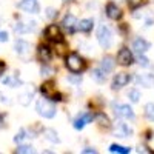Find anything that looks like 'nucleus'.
<instances>
[{
    "instance_id": "obj_1",
    "label": "nucleus",
    "mask_w": 154,
    "mask_h": 154,
    "mask_svg": "<svg viewBox=\"0 0 154 154\" xmlns=\"http://www.w3.org/2000/svg\"><path fill=\"white\" fill-rule=\"evenodd\" d=\"M35 111L38 112V116H42V117L45 119H53L57 109H56V105L51 102V99L45 97V99H40V100H37V103H35Z\"/></svg>"
},
{
    "instance_id": "obj_2",
    "label": "nucleus",
    "mask_w": 154,
    "mask_h": 154,
    "mask_svg": "<svg viewBox=\"0 0 154 154\" xmlns=\"http://www.w3.org/2000/svg\"><path fill=\"white\" fill-rule=\"evenodd\" d=\"M97 40H99V45L103 49H108L112 45V32H111L109 26L100 25L97 29Z\"/></svg>"
},
{
    "instance_id": "obj_3",
    "label": "nucleus",
    "mask_w": 154,
    "mask_h": 154,
    "mask_svg": "<svg viewBox=\"0 0 154 154\" xmlns=\"http://www.w3.org/2000/svg\"><path fill=\"white\" fill-rule=\"evenodd\" d=\"M66 66L71 72H80L83 68H85V62L83 59L79 56V54H69L66 57Z\"/></svg>"
},
{
    "instance_id": "obj_4",
    "label": "nucleus",
    "mask_w": 154,
    "mask_h": 154,
    "mask_svg": "<svg viewBox=\"0 0 154 154\" xmlns=\"http://www.w3.org/2000/svg\"><path fill=\"white\" fill-rule=\"evenodd\" d=\"M114 114L120 119H126V120H134V111L130 105H122V103H114Z\"/></svg>"
},
{
    "instance_id": "obj_5",
    "label": "nucleus",
    "mask_w": 154,
    "mask_h": 154,
    "mask_svg": "<svg viewBox=\"0 0 154 154\" xmlns=\"http://www.w3.org/2000/svg\"><path fill=\"white\" fill-rule=\"evenodd\" d=\"M40 91H42L43 97H48V99H51V100H60V96L57 94L56 86H54L53 82H46V83H43V85L40 86Z\"/></svg>"
},
{
    "instance_id": "obj_6",
    "label": "nucleus",
    "mask_w": 154,
    "mask_h": 154,
    "mask_svg": "<svg viewBox=\"0 0 154 154\" xmlns=\"http://www.w3.org/2000/svg\"><path fill=\"white\" fill-rule=\"evenodd\" d=\"M134 62V57H133V53L128 48H122L119 53H117V63L122 66H128Z\"/></svg>"
},
{
    "instance_id": "obj_7",
    "label": "nucleus",
    "mask_w": 154,
    "mask_h": 154,
    "mask_svg": "<svg viewBox=\"0 0 154 154\" xmlns=\"http://www.w3.org/2000/svg\"><path fill=\"white\" fill-rule=\"evenodd\" d=\"M19 8L25 12H29V14H37L40 6H38V0H22L19 3Z\"/></svg>"
},
{
    "instance_id": "obj_8",
    "label": "nucleus",
    "mask_w": 154,
    "mask_h": 154,
    "mask_svg": "<svg viewBox=\"0 0 154 154\" xmlns=\"http://www.w3.org/2000/svg\"><path fill=\"white\" fill-rule=\"evenodd\" d=\"M128 82H130V75L126 72H117L112 79V89H120V88L126 86Z\"/></svg>"
},
{
    "instance_id": "obj_9",
    "label": "nucleus",
    "mask_w": 154,
    "mask_h": 154,
    "mask_svg": "<svg viewBox=\"0 0 154 154\" xmlns=\"http://www.w3.org/2000/svg\"><path fill=\"white\" fill-rule=\"evenodd\" d=\"M35 22H19L16 26H14V31L17 34H25V32H31L35 29Z\"/></svg>"
},
{
    "instance_id": "obj_10",
    "label": "nucleus",
    "mask_w": 154,
    "mask_h": 154,
    "mask_svg": "<svg viewBox=\"0 0 154 154\" xmlns=\"http://www.w3.org/2000/svg\"><path fill=\"white\" fill-rule=\"evenodd\" d=\"M93 119H94V116H93L91 112H85V114L79 116V117L74 120V128H75V130H83L85 125L89 123Z\"/></svg>"
},
{
    "instance_id": "obj_11",
    "label": "nucleus",
    "mask_w": 154,
    "mask_h": 154,
    "mask_svg": "<svg viewBox=\"0 0 154 154\" xmlns=\"http://www.w3.org/2000/svg\"><path fill=\"white\" fill-rule=\"evenodd\" d=\"M133 49L136 51L137 54H145L146 51L149 49V42H146L145 38H142V37H139L133 43Z\"/></svg>"
},
{
    "instance_id": "obj_12",
    "label": "nucleus",
    "mask_w": 154,
    "mask_h": 154,
    "mask_svg": "<svg viewBox=\"0 0 154 154\" xmlns=\"http://www.w3.org/2000/svg\"><path fill=\"white\" fill-rule=\"evenodd\" d=\"M116 134L119 137H130L133 134V128L125 123V122H117V126H116Z\"/></svg>"
},
{
    "instance_id": "obj_13",
    "label": "nucleus",
    "mask_w": 154,
    "mask_h": 154,
    "mask_svg": "<svg viewBox=\"0 0 154 154\" xmlns=\"http://www.w3.org/2000/svg\"><path fill=\"white\" fill-rule=\"evenodd\" d=\"M45 34H46V37L49 38V40H54V42H59L62 38V32H60L57 25H49V26L46 28V31H45Z\"/></svg>"
},
{
    "instance_id": "obj_14",
    "label": "nucleus",
    "mask_w": 154,
    "mask_h": 154,
    "mask_svg": "<svg viewBox=\"0 0 154 154\" xmlns=\"http://www.w3.org/2000/svg\"><path fill=\"white\" fill-rule=\"evenodd\" d=\"M136 82L145 88H151V86H154V75L152 74H139L136 77Z\"/></svg>"
},
{
    "instance_id": "obj_15",
    "label": "nucleus",
    "mask_w": 154,
    "mask_h": 154,
    "mask_svg": "<svg viewBox=\"0 0 154 154\" xmlns=\"http://www.w3.org/2000/svg\"><path fill=\"white\" fill-rule=\"evenodd\" d=\"M62 25H63V28H65L68 32H72L74 29H77V19L72 14H68L65 19H63Z\"/></svg>"
},
{
    "instance_id": "obj_16",
    "label": "nucleus",
    "mask_w": 154,
    "mask_h": 154,
    "mask_svg": "<svg viewBox=\"0 0 154 154\" xmlns=\"http://www.w3.org/2000/svg\"><path fill=\"white\" fill-rule=\"evenodd\" d=\"M106 16H108L109 19H112V20H117V19L122 17V11H120V8H119L117 5L109 3V5L106 6Z\"/></svg>"
},
{
    "instance_id": "obj_17",
    "label": "nucleus",
    "mask_w": 154,
    "mask_h": 154,
    "mask_svg": "<svg viewBox=\"0 0 154 154\" xmlns=\"http://www.w3.org/2000/svg\"><path fill=\"white\" fill-rule=\"evenodd\" d=\"M94 26V20L93 19H82L80 22H77V29L82 32H89Z\"/></svg>"
},
{
    "instance_id": "obj_18",
    "label": "nucleus",
    "mask_w": 154,
    "mask_h": 154,
    "mask_svg": "<svg viewBox=\"0 0 154 154\" xmlns=\"http://www.w3.org/2000/svg\"><path fill=\"white\" fill-rule=\"evenodd\" d=\"M114 65H116V62H114V59L111 56L103 57V59H102V62H100V68L103 69L105 72H111L114 69Z\"/></svg>"
},
{
    "instance_id": "obj_19",
    "label": "nucleus",
    "mask_w": 154,
    "mask_h": 154,
    "mask_svg": "<svg viewBox=\"0 0 154 154\" xmlns=\"http://www.w3.org/2000/svg\"><path fill=\"white\" fill-rule=\"evenodd\" d=\"M14 49H16V53L19 56H25L29 51V43L28 42H25V40H17L14 43Z\"/></svg>"
},
{
    "instance_id": "obj_20",
    "label": "nucleus",
    "mask_w": 154,
    "mask_h": 154,
    "mask_svg": "<svg viewBox=\"0 0 154 154\" xmlns=\"http://www.w3.org/2000/svg\"><path fill=\"white\" fill-rule=\"evenodd\" d=\"M37 57L42 62H49L51 60V49L46 46H40L37 49Z\"/></svg>"
},
{
    "instance_id": "obj_21",
    "label": "nucleus",
    "mask_w": 154,
    "mask_h": 154,
    "mask_svg": "<svg viewBox=\"0 0 154 154\" xmlns=\"http://www.w3.org/2000/svg\"><path fill=\"white\" fill-rule=\"evenodd\" d=\"M2 82H3V85L11 86V88H16V86L22 85V82H20V79H19L17 75H6Z\"/></svg>"
},
{
    "instance_id": "obj_22",
    "label": "nucleus",
    "mask_w": 154,
    "mask_h": 154,
    "mask_svg": "<svg viewBox=\"0 0 154 154\" xmlns=\"http://www.w3.org/2000/svg\"><path fill=\"white\" fill-rule=\"evenodd\" d=\"M93 79L96 80V82H99V83H103L105 80H106V72L102 69V68H97V69H94L93 71Z\"/></svg>"
},
{
    "instance_id": "obj_23",
    "label": "nucleus",
    "mask_w": 154,
    "mask_h": 154,
    "mask_svg": "<svg viewBox=\"0 0 154 154\" xmlns=\"http://www.w3.org/2000/svg\"><path fill=\"white\" fill-rule=\"evenodd\" d=\"M45 139L49 140V142H53V143H60V137L59 134L54 131V130H45Z\"/></svg>"
},
{
    "instance_id": "obj_24",
    "label": "nucleus",
    "mask_w": 154,
    "mask_h": 154,
    "mask_svg": "<svg viewBox=\"0 0 154 154\" xmlns=\"http://www.w3.org/2000/svg\"><path fill=\"white\" fill-rule=\"evenodd\" d=\"M31 99H32V91H26V93H23V94L19 96V102L22 105H25V106L31 102Z\"/></svg>"
},
{
    "instance_id": "obj_25",
    "label": "nucleus",
    "mask_w": 154,
    "mask_h": 154,
    "mask_svg": "<svg viewBox=\"0 0 154 154\" xmlns=\"http://www.w3.org/2000/svg\"><path fill=\"white\" fill-rule=\"evenodd\" d=\"M109 151L111 152H120V154H128L130 152V148H126V146H122V145H117V143H112L109 146Z\"/></svg>"
},
{
    "instance_id": "obj_26",
    "label": "nucleus",
    "mask_w": 154,
    "mask_h": 154,
    "mask_svg": "<svg viewBox=\"0 0 154 154\" xmlns=\"http://www.w3.org/2000/svg\"><path fill=\"white\" fill-rule=\"evenodd\" d=\"M128 99H130L133 103H137L140 100V91L139 89H130V91H128Z\"/></svg>"
},
{
    "instance_id": "obj_27",
    "label": "nucleus",
    "mask_w": 154,
    "mask_h": 154,
    "mask_svg": "<svg viewBox=\"0 0 154 154\" xmlns=\"http://www.w3.org/2000/svg\"><path fill=\"white\" fill-rule=\"evenodd\" d=\"M145 116H146L151 122H154V103H152V102L145 105Z\"/></svg>"
},
{
    "instance_id": "obj_28",
    "label": "nucleus",
    "mask_w": 154,
    "mask_h": 154,
    "mask_svg": "<svg viewBox=\"0 0 154 154\" xmlns=\"http://www.w3.org/2000/svg\"><path fill=\"white\" fill-rule=\"evenodd\" d=\"M56 49H57V54H59V56H65V54H66V49H68V46L59 40V42L56 43Z\"/></svg>"
},
{
    "instance_id": "obj_29",
    "label": "nucleus",
    "mask_w": 154,
    "mask_h": 154,
    "mask_svg": "<svg viewBox=\"0 0 154 154\" xmlns=\"http://www.w3.org/2000/svg\"><path fill=\"white\" fill-rule=\"evenodd\" d=\"M26 137H28V136H26V131H25V130H20V131L16 134V137H14V142H16V143H22Z\"/></svg>"
},
{
    "instance_id": "obj_30",
    "label": "nucleus",
    "mask_w": 154,
    "mask_h": 154,
    "mask_svg": "<svg viewBox=\"0 0 154 154\" xmlns=\"http://www.w3.org/2000/svg\"><path fill=\"white\" fill-rule=\"evenodd\" d=\"M32 151H34V148L31 145H19V148L16 149V152H25V154H29Z\"/></svg>"
},
{
    "instance_id": "obj_31",
    "label": "nucleus",
    "mask_w": 154,
    "mask_h": 154,
    "mask_svg": "<svg viewBox=\"0 0 154 154\" xmlns=\"http://www.w3.org/2000/svg\"><path fill=\"white\" fill-rule=\"evenodd\" d=\"M137 62H139V65L142 66V68H148L149 66V60L143 56V54H139V57H137Z\"/></svg>"
},
{
    "instance_id": "obj_32",
    "label": "nucleus",
    "mask_w": 154,
    "mask_h": 154,
    "mask_svg": "<svg viewBox=\"0 0 154 154\" xmlns=\"http://www.w3.org/2000/svg\"><path fill=\"white\" fill-rule=\"evenodd\" d=\"M126 2H128V6H130V8L136 9V8H139V6H142L145 0H126Z\"/></svg>"
},
{
    "instance_id": "obj_33",
    "label": "nucleus",
    "mask_w": 154,
    "mask_h": 154,
    "mask_svg": "<svg viewBox=\"0 0 154 154\" xmlns=\"http://www.w3.org/2000/svg\"><path fill=\"white\" fill-rule=\"evenodd\" d=\"M48 19H56L57 17V9L56 8H46V14H45Z\"/></svg>"
},
{
    "instance_id": "obj_34",
    "label": "nucleus",
    "mask_w": 154,
    "mask_h": 154,
    "mask_svg": "<svg viewBox=\"0 0 154 154\" xmlns=\"http://www.w3.org/2000/svg\"><path fill=\"white\" fill-rule=\"evenodd\" d=\"M97 120L100 122V125H103V126H109V120L105 117L103 114H99V116H97Z\"/></svg>"
},
{
    "instance_id": "obj_35",
    "label": "nucleus",
    "mask_w": 154,
    "mask_h": 154,
    "mask_svg": "<svg viewBox=\"0 0 154 154\" xmlns=\"http://www.w3.org/2000/svg\"><path fill=\"white\" fill-rule=\"evenodd\" d=\"M40 72H42V75H51V74H53V69H49V68H46V66H42Z\"/></svg>"
},
{
    "instance_id": "obj_36",
    "label": "nucleus",
    "mask_w": 154,
    "mask_h": 154,
    "mask_svg": "<svg viewBox=\"0 0 154 154\" xmlns=\"http://www.w3.org/2000/svg\"><path fill=\"white\" fill-rule=\"evenodd\" d=\"M69 82H72V83H75V85H79V83L82 82V77H74V75H71V77H69Z\"/></svg>"
},
{
    "instance_id": "obj_37",
    "label": "nucleus",
    "mask_w": 154,
    "mask_h": 154,
    "mask_svg": "<svg viewBox=\"0 0 154 154\" xmlns=\"http://www.w3.org/2000/svg\"><path fill=\"white\" fill-rule=\"evenodd\" d=\"M6 40H8V32L0 31V42H6Z\"/></svg>"
},
{
    "instance_id": "obj_38",
    "label": "nucleus",
    "mask_w": 154,
    "mask_h": 154,
    "mask_svg": "<svg viewBox=\"0 0 154 154\" xmlns=\"http://www.w3.org/2000/svg\"><path fill=\"white\" fill-rule=\"evenodd\" d=\"M83 152H85V154H94V152H97V151H96L94 148H89V146H88V148H83Z\"/></svg>"
},
{
    "instance_id": "obj_39",
    "label": "nucleus",
    "mask_w": 154,
    "mask_h": 154,
    "mask_svg": "<svg viewBox=\"0 0 154 154\" xmlns=\"http://www.w3.org/2000/svg\"><path fill=\"white\" fill-rule=\"evenodd\" d=\"M3 71H5V63H3V62H0V74H2Z\"/></svg>"
},
{
    "instance_id": "obj_40",
    "label": "nucleus",
    "mask_w": 154,
    "mask_h": 154,
    "mask_svg": "<svg viewBox=\"0 0 154 154\" xmlns=\"http://www.w3.org/2000/svg\"><path fill=\"white\" fill-rule=\"evenodd\" d=\"M2 102H3V103H6V102H8V97H5V96H2Z\"/></svg>"
}]
</instances>
